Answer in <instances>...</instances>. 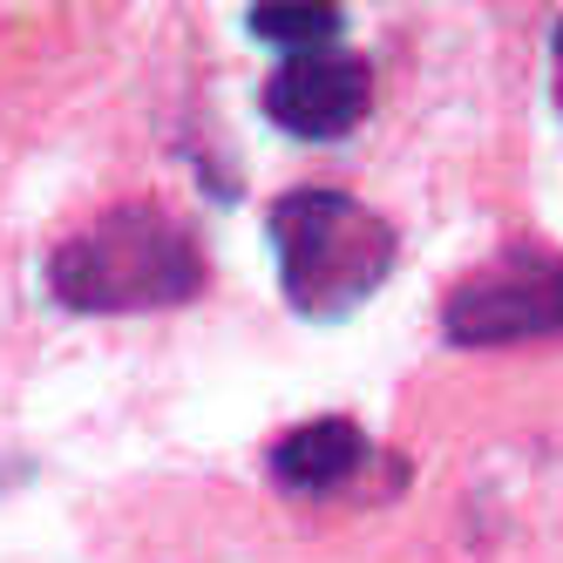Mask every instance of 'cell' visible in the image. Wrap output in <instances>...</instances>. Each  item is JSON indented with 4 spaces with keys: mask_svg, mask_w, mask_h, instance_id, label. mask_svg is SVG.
<instances>
[{
    "mask_svg": "<svg viewBox=\"0 0 563 563\" xmlns=\"http://www.w3.org/2000/svg\"><path fill=\"white\" fill-rule=\"evenodd\" d=\"M272 252H278V286L306 319H340L360 299L380 292L394 272V224L374 218L346 190H292L278 197L272 218Z\"/></svg>",
    "mask_w": 563,
    "mask_h": 563,
    "instance_id": "cell-2",
    "label": "cell"
},
{
    "mask_svg": "<svg viewBox=\"0 0 563 563\" xmlns=\"http://www.w3.org/2000/svg\"><path fill=\"white\" fill-rule=\"evenodd\" d=\"M441 333L455 346H516V340L563 333V258H550V252L489 258L449 292Z\"/></svg>",
    "mask_w": 563,
    "mask_h": 563,
    "instance_id": "cell-3",
    "label": "cell"
},
{
    "mask_svg": "<svg viewBox=\"0 0 563 563\" xmlns=\"http://www.w3.org/2000/svg\"><path fill=\"white\" fill-rule=\"evenodd\" d=\"M258 42H272V48H286V62L292 55H319L340 34V8H258L252 21H245Z\"/></svg>",
    "mask_w": 563,
    "mask_h": 563,
    "instance_id": "cell-6",
    "label": "cell"
},
{
    "mask_svg": "<svg viewBox=\"0 0 563 563\" xmlns=\"http://www.w3.org/2000/svg\"><path fill=\"white\" fill-rule=\"evenodd\" d=\"M550 48H556V102H563V21H556V42Z\"/></svg>",
    "mask_w": 563,
    "mask_h": 563,
    "instance_id": "cell-7",
    "label": "cell"
},
{
    "mask_svg": "<svg viewBox=\"0 0 563 563\" xmlns=\"http://www.w3.org/2000/svg\"><path fill=\"white\" fill-rule=\"evenodd\" d=\"M360 468H367V434L340 415L306 421L272 449V482L286 496H340Z\"/></svg>",
    "mask_w": 563,
    "mask_h": 563,
    "instance_id": "cell-5",
    "label": "cell"
},
{
    "mask_svg": "<svg viewBox=\"0 0 563 563\" xmlns=\"http://www.w3.org/2000/svg\"><path fill=\"white\" fill-rule=\"evenodd\" d=\"M48 286L68 312H156L205 286V252L164 205H115L55 245Z\"/></svg>",
    "mask_w": 563,
    "mask_h": 563,
    "instance_id": "cell-1",
    "label": "cell"
},
{
    "mask_svg": "<svg viewBox=\"0 0 563 563\" xmlns=\"http://www.w3.org/2000/svg\"><path fill=\"white\" fill-rule=\"evenodd\" d=\"M374 102V82L367 68L340 48H319V55H292L286 68L265 82V115L286 136H306V143H333L346 130H360V115Z\"/></svg>",
    "mask_w": 563,
    "mask_h": 563,
    "instance_id": "cell-4",
    "label": "cell"
}]
</instances>
